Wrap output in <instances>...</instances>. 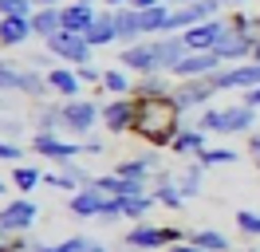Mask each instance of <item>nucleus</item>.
<instances>
[{
	"label": "nucleus",
	"instance_id": "f8f14e48",
	"mask_svg": "<svg viewBox=\"0 0 260 252\" xmlns=\"http://www.w3.org/2000/svg\"><path fill=\"white\" fill-rule=\"evenodd\" d=\"M229 20L225 16H217V20H205V24H193V28H185L181 36H185V47L189 51H213V44L225 36Z\"/></svg>",
	"mask_w": 260,
	"mask_h": 252
},
{
	"label": "nucleus",
	"instance_id": "13d9d810",
	"mask_svg": "<svg viewBox=\"0 0 260 252\" xmlns=\"http://www.w3.org/2000/svg\"><path fill=\"white\" fill-rule=\"evenodd\" d=\"M256 32H260V12H256Z\"/></svg>",
	"mask_w": 260,
	"mask_h": 252
},
{
	"label": "nucleus",
	"instance_id": "72a5a7b5",
	"mask_svg": "<svg viewBox=\"0 0 260 252\" xmlns=\"http://www.w3.org/2000/svg\"><path fill=\"white\" fill-rule=\"evenodd\" d=\"M12 181H16L20 193H32V189L44 181V173L36 170V166H16V170H12Z\"/></svg>",
	"mask_w": 260,
	"mask_h": 252
},
{
	"label": "nucleus",
	"instance_id": "3c124183",
	"mask_svg": "<svg viewBox=\"0 0 260 252\" xmlns=\"http://www.w3.org/2000/svg\"><path fill=\"white\" fill-rule=\"evenodd\" d=\"M107 8H122V4H130V0H103Z\"/></svg>",
	"mask_w": 260,
	"mask_h": 252
},
{
	"label": "nucleus",
	"instance_id": "5701e85b",
	"mask_svg": "<svg viewBox=\"0 0 260 252\" xmlns=\"http://www.w3.org/2000/svg\"><path fill=\"white\" fill-rule=\"evenodd\" d=\"M95 185L103 189V193L118 197V201H126V197H138V193H146V189H142V181H130V177H122V173H103V177H95Z\"/></svg>",
	"mask_w": 260,
	"mask_h": 252
},
{
	"label": "nucleus",
	"instance_id": "09e8293b",
	"mask_svg": "<svg viewBox=\"0 0 260 252\" xmlns=\"http://www.w3.org/2000/svg\"><path fill=\"white\" fill-rule=\"evenodd\" d=\"M83 150H87V154H99V150H103V142H99V138H87V142H83Z\"/></svg>",
	"mask_w": 260,
	"mask_h": 252
},
{
	"label": "nucleus",
	"instance_id": "c85d7f7f",
	"mask_svg": "<svg viewBox=\"0 0 260 252\" xmlns=\"http://www.w3.org/2000/svg\"><path fill=\"white\" fill-rule=\"evenodd\" d=\"M201 177H205V162L197 158V162H189V166H185V173L178 177L181 197H197V193H201Z\"/></svg>",
	"mask_w": 260,
	"mask_h": 252
},
{
	"label": "nucleus",
	"instance_id": "ea45409f",
	"mask_svg": "<svg viewBox=\"0 0 260 252\" xmlns=\"http://www.w3.org/2000/svg\"><path fill=\"white\" fill-rule=\"evenodd\" d=\"M205 166H229V162H237V150H225V146H217V150H205L201 154Z\"/></svg>",
	"mask_w": 260,
	"mask_h": 252
},
{
	"label": "nucleus",
	"instance_id": "a878e982",
	"mask_svg": "<svg viewBox=\"0 0 260 252\" xmlns=\"http://www.w3.org/2000/svg\"><path fill=\"white\" fill-rule=\"evenodd\" d=\"M174 87H170V79H166V71H154V75H138L134 79V94L138 99H158V94H170Z\"/></svg>",
	"mask_w": 260,
	"mask_h": 252
},
{
	"label": "nucleus",
	"instance_id": "79ce46f5",
	"mask_svg": "<svg viewBox=\"0 0 260 252\" xmlns=\"http://www.w3.org/2000/svg\"><path fill=\"white\" fill-rule=\"evenodd\" d=\"M79 71L83 83H103V67H95V63H83V67H75Z\"/></svg>",
	"mask_w": 260,
	"mask_h": 252
},
{
	"label": "nucleus",
	"instance_id": "5fc2aeb1",
	"mask_svg": "<svg viewBox=\"0 0 260 252\" xmlns=\"http://www.w3.org/2000/svg\"><path fill=\"white\" fill-rule=\"evenodd\" d=\"M221 4H225V8H237V4H244V0H221Z\"/></svg>",
	"mask_w": 260,
	"mask_h": 252
},
{
	"label": "nucleus",
	"instance_id": "dca6fc26",
	"mask_svg": "<svg viewBox=\"0 0 260 252\" xmlns=\"http://www.w3.org/2000/svg\"><path fill=\"white\" fill-rule=\"evenodd\" d=\"M217 67H221V59H217L213 51H189L174 75H178V79H209Z\"/></svg>",
	"mask_w": 260,
	"mask_h": 252
},
{
	"label": "nucleus",
	"instance_id": "8fccbe9b",
	"mask_svg": "<svg viewBox=\"0 0 260 252\" xmlns=\"http://www.w3.org/2000/svg\"><path fill=\"white\" fill-rule=\"evenodd\" d=\"M63 0H36V8H59Z\"/></svg>",
	"mask_w": 260,
	"mask_h": 252
},
{
	"label": "nucleus",
	"instance_id": "49530a36",
	"mask_svg": "<svg viewBox=\"0 0 260 252\" xmlns=\"http://www.w3.org/2000/svg\"><path fill=\"white\" fill-rule=\"evenodd\" d=\"M241 103H248V107H256L260 110V87H252V91H244V99Z\"/></svg>",
	"mask_w": 260,
	"mask_h": 252
},
{
	"label": "nucleus",
	"instance_id": "2f4dec72",
	"mask_svg": "<svg viewBox=\"0 0 260 252\" xmlns=\"http://www.w3.org/2000/svg\"><path fill=\"white\" fill-rule=\"evenodd\" d=\"M99 87L111 91V94H134V79H130L126 71L111 67V71H103V83H99Z\"/></svg>",
	"mask_w": 260,
	"mask_h": 252
},
{
	"label": "nucleus",
	"instance_id": "6ab92c4d",
	"mask_svg": "<svg viewBox=\"0 0 260 252\" xmlns=\"http://www.w3.org/2000/svg\"><path fill=\"white\" fill-rule=\"evenodd\" d=\"M138 16H142V36H166V32H174V4L138 8Z\"/></svg>",
	"mask_w": 260,
	"mask_h": 252
},
{
	"label": "nucleus",
	"instance_id": "9d476101",
	"mask_svg": "<svg viewBox=\"0 0 260 252\" xmlns=\"http://www.w3.org/2000/svg\"><path fill=\"white\" fill-rule=\"evenodd\" d=\"M32 150H36V154H44L48 162H71V158L83 154L79 142H59V138H55V130H36V134H32Z\"/></svg>",
	"mask_w": 260,
	"mask_h": 252
},
{
	"label": "nucleus",
	"instance_id": "f704fd0d",
	"mask_svg": "<svg viewBox=\"0 0 260 252\" xmlns=\"http://www.w3.org/2000/svg\"><path fill=\"white\" fill-rule=\"evenodd\" d=\"M20 79H24V67H16L12 59H4V63H0V91H4V94L20 91Z\"/></svg>",
	"mask_w": 260,
	"mask_h": 252
},
{
	"label": "nucleus",
	"instance_id": "a18cd8bd",
	"mask_svg": "<svg viewBox=\"0 0 260 252\" xmlns=\"http://www.w3.org/2000/svg\"><path fill=\"white\" fill-rule=\"evenodd\" d=\"M166 252H205V248H197L193 240H185V244H181V240H178V244H170V248H166Z\"/></svg>",
	"mask_w": 260,
	"mask_h": 252
},
{
	"label": "nucleus",
	"instance_id": "423d86ee",
	"mask_svg": "<svg viewBox=\"0 0 260 252\" xmlns=\"http://www.w3.org/2000/svg\"><path fill=\"white\" fill-rule=\"evenodd\" d=\"M213 94H217V87H213V75L209 79H181L178 87L170 91V99H174V107L185 114V110H197V107H205Z\"/></svg>",
	"mask_w": 260,
	"mask_h": 252
},
{
	"label": "nucleus",
	"instance_id": "0eeeda50",
	"mask_svg": "<svg viewBox=\"0 0 260 252\" xmlns=\"http://www.w3.org/2000/svg\"><path fill=\"white\" fill-rule=\"evenodd\" d=\"M36 217H40L36 201H28V197H16V201L4 205V213H0V233H8V236L28 233V229L36 225Z\"/></svg>",
	"mask_w": 260,
	"mask_h": 252
},
{
	"label": "nucleus",
	"instance_id": "37998d69",
	"mask_svg": "<svg viewBox=\"0 0 260 252\" xmlns=\"http://www.w3.org/2000/svg\"><path fill=\"white\" fill-rule=\"evenodd\" d=\"M20 154H24V150H20L16 142L4 138V146H0V162H20Z\"/></svg>",
	"mask_w": 260,
	"mask_h": 252
},
{
	"label": "nucleus",
	"instance_id": "9b49d317",
	"mask_svg": "<svg viewBox=\"0 0 260 252\" xmlns=\"http://www.w3.org/2000/svg\"><path fill=\"white\" fill-rule=\"evenodd\" d=\"M252 47H256L252 36H241V32L225 28V36L213 44V55L221 63H241V59H252Z\"/></svg>",
	"mask_w": 260,
	"mask_h": 252
},
{
	"label": "nucleus",
	"instance_id": "2eb2a0df",
	"mask_svg": "<svg viewBox=\"0 0 260 252\" xmlns=\"http://www.w3.org/2000/svg\"><path fill=\"white\" fill-rule=\"evenodd\" d=\"M48 87H51V94H59V99H79L83 79H79V71L67 63V67H51L48 71Z\"/></svg>",
	"mask_w": 260,
	"mask_h": 252
},
{
	"label": "nucleus",
	"instance_id": "4be33fe9",
	"mask_svg": "<svg viewBox=\"0 0 260 252\" xmlns=\"http://www.w3.org/2000/svg\"><path fill=\"white\" fill-rule=\"evenodd\" d=\"M87 40H91V47H111V44H118V28H114V8H99V16H95V24L87 28Z\"/></svg>",
	"mask_w": 260,
	"mask_h": 252
},
{
	"label": "nucleus",
	"instance_id": "4c0bfd02",
	"mask_svg": "<svg viewBox=\"0 0 260 252\" xmlns=\"http://www.w3.org/2000/svg\"><path fill=\"white\" fill-rule=\"evenodd\" d=\"M237 229H241L244 236H260V213L241 209V213H237Z\"/></svg>",
	"mask_w": 260,
	"mask_h": 252
},
{
	"label": "nucleus",
	"instance_id": "6e6d98bb",
	"mask_svg": "<svg viewBox=\"0 0 260 252\" xmlns=\"http://www.w3.org/2000/svg\"><path fill=\"white\" fill-rule=\"evenodd\" d=\"M166 4H174V8H181V4H189V0H166Z\"/></svg>",
	"mask_w": 260,
	"mask_h": 252
},
{
	"label": "nucleus",
	"instance_id": "cd10ccee",
	"mask_svg": "<svg viewBox=\"0 0 260 252\" xmlns=\"http://www.w3.org/2000/svg\"><path fill=\"white\" fill-rule=\"evenodd\" d=\"M114 173H122V177H130V181H146L150 173H154V154L126 158V162H118V170H114Z\"/></svg>",
	"mask_w": 260,
	"mask_h": 252
},
{
	"label": "nucleus",
	"instance_id": "a19ab883",
	"mask_svg": "<svg viewBox=\"0 0 260 252\" xmlns=\"http://www.w3.org/2000/svg\"><path fill=\"white\" fill-rule=\"evenodd\" d=\"M126 217V209H122V201L118 197H107V205H103V213H99V220H122Z\"/></svg>",
	"mask_w": 260,
	"mask_h": 252
},
{
	"label": "nucleus",
	"instance_id": "4468645a",
	"mask_svg": "<svg viewBox=\"0 0 260 252\" xmlns=\"http://www.w3.org/2000/svg\"><path fill=\"white\" fill-rule=\"evenodd\" d=\"M107 197H111V193H103L99 185H83L67 197V209H71L75 217H99L103 205H107Z\"/></svg>",
	"mask_w": 260,
	"mask_h": 252
},
{
	"label": "nucleus",
	"instance_id": "e433bc0d",
	"mask_svg": "<svg viewBox=\"0 0 260 252\" xmlns=\"http://www.w3.org/2000/svg\"><path fill=\"white\" fill-rule=\"evenodd\" d=\"M225 20H229V28H233V32H241V36H252V40H260V32H256V16H244V12H237V8H233Z\"/></svg>",
	"mask_w": 260,
	"mask_h": 252
},
{
	"label": "nucleus",
	"instance_id": "bf43d9fd",
	"mask_svg": "<svg viewBox=\"0 0 260 252\" xmlns=\"http://www.w3.org/2000/svg\"><path fill=\"white\" fill-rule=\"evenodd\" d=\"M256 166H260V162H256Z\"/></svg>",
	"mask_w": 260,
	"mask_h": 252
},
{
	"label": "nucleus",
	"instance_id": "a211bd4d",
	"mask_svg": "<svg viewBox=\"0 0 260 252\" xmlns=\"http://www.w3.org/2000/svg\"><path fill=\"white\" fill-rule=\"evenodd\" d=\"M59 16H63V32H79V36H87V28L95 24L99 8H95V4H79V0H71V4L59 8Z\"/></svg>",
	"mask_w": 260,
	"mask_h": 252
},
{
	"label": "nucleus",
	"instance_id": "c9c22d12",
	"mask_svg": "<svg viewBox=\"0 0 260 252\" xmlns=\"http://www.w3.org/2000/svg\"><path fill=\"white\" fill-rule=\"evenodd\" d=\"M87 248H91L87 236H67L59 244H32V252H87Z\"/></svg>",
	"mask_w": 260,
	"mask_h": 252
},
{
	"label": "nucleus",
	"instance_id": "864d4df0",
	"mask_svg": "<svg viewBox=\"0 0 260 252\" xmlns=\"http://www.w3.org/2000/svg\"><path fill=\"white\" fill-rule=\"evenodd\" d=\"M252 63H260V40H256V47H252Z\"/></svg>",
	"mask_w": 260,
	"mask_h": 252
},
{
	"label": "nucleus",
	"instance_id": "393cba45",
	"mask_svg": "<svg viewBox=\"0 0 260 252\" xmlns=\"http://www.w3.org/2000/svg\"><path fill=\"white\" fill-rule=\"evenodd\" d=\"M170 150H174V154H197V158H201L205 150H209V146H205V130H201V126H189V130L181 126V134L174 138Z\"/></svg>",
	"mask_w": 260,
	"mask_h": 252
},
{
	"label": "nucleus",
	"instance_id": "bb28decb",
	"mask_svg": "<svg viewBox=\"0 0 260 252\" xmlns=\"http://www.w3.org/2000/svg\"><path fill=\"white\" fill-rule=\"evenodd\" d=\"M154 201L166 205V209H181V189H178V177H170V173H158V185H154Z\"/></svg>",
	"mask_w": 260,
	"mask_h": 252
},
{
	"label": "nucleus",
	"instance_id": "603ef678",
	"mask_svg": "<svg viewBox=\"0 0 260 252\" xmlns=\"http://www.w3.org/2000/svg\"><path fill=\"white\" fill-rule=\"evenodd\" d=\"M87 252H107V244H95V240H91V248Z\"/></svg>",
	"mask_w": 260,
	"mask_h": 252
},
{
	"label": "nucleus",
	"instance_id": "7ed1b4c3",
	"mask_svg": "<svg viewBox=\"0 0 260 252\" xmlns=\"http://www.w3.org/2000/svg\"><path fill=\"white\" fill-rule=\"evenodd\" d=\"M59 114H63V130H75V134H91L95 122H103V107L91 103V99H63L59 103Z\"/></svg>",
	"mask_w": 260,
	"mask_h": 252
},
{
	"label": "nucleus",
	"instance_id": "b1692460",
	"mask_svg": "<svg viewBox=\"0 0 260 252\" xmlns=\"http://www.w3.org/2000/svg\"><path fill=\"white\" fill-rule=\"evenodd\" d=\"M59 8H63V4H59ZM59 8H36V12H32V32L44 40V44H48L51 36L63 32V16H59Z\"/></svg>",
	"mask_w": 260,
	"mask_h": 252
},
{
	"label": "nucleus",
	"instance_id": "f03ea898",
	"mask_svg": "<svg viewBox=\"0 0 260 252\" xmlns=\"http://www.w3.org/2000/svg\"><path fill=\"white\" fill-rule=\"evenodd\" d=\"M126 248H142V252H158V248H170V244H178L181 233L174 225H146V220H138L134 229H126Z\"/></svg>",
	"mask_w": 260,
	"mask_h": 252
},
{
	"label": "nucleus",
	"instance_id": "58836bf2",
	"mask_svg": "<svg viewBox=\"0 0 260 252\" xmlns=\"http://www.w3.org/2000/svg\"><path fill=\"white\" fill-rule=\"evenodd\" d=\"M36 0H0V16H32Z\"/></svg>",
	"mask_w": 260,
	"mask_h": 252
},
{
	"label": "nucleus",
	"instance_id": "ddd939ff",
	"mask_svg": "<svg viewBox=\"0 0 260 252\" xmlns=\"http://www.w3.org/2000/svg\"><path fill=\"white\" fill-rule=\"evenodd\" d=\"M118 59H122V67L138 71V75H154V71H158V51H154V40H138V44H126Z\"/></svg>",
	"mask_w": 260,
	"mask_h": 252
},
{
	"label": "nucleus",
	"instance_id": "473e14b6",
	"mask_svg": "<svg viewBox=\"0 0 260 252\" xmlns=\"http://www.w3.org/2000/svg\"><path fill=\"white\" fill-rule=\"evenodd\" d=\"M154 193H138V197H126L122 201V209H126V220H146V213L154 209Z\"/></svg>",
	"mask_w": 260,
	"mask_h": 252
},
{
	"label": "nucleus",
	"instance_id": "aec40b11",
	"mask_svg": "<svg viewBox=\"0 0 260 252\" xmlns=\"http://www.w3.org/2000/svg\"><path fill=\"white\" fill-rule=\"evenodd\" d=\"M225 114V134H252L256 130V107H248V103H233V107H221Z\"/></svg>",
	"mask_w": 260,
	"mask_h": 252
},
{
	"label": "nucleus",
	"instance_id": "6e6552de",
	"mask_svg": "<svg viewBox=\"0 0 260 252\" xmlns=\"http://www.w3.org/2000/svg\"><path fill=\"white\" fill-rule=\"evenodd\" d=\"M154 51H158V71H166V75H174V71L181 67V59L189 55V47H185V36H181V32L154 36Z\"/></svg>",
	"mask_w": 260,
	"mask_h": 252
},
{
	"label": "nucleus",
	"instance_id": "412c9836",
	"mask_svg": "<svg viewBox=\"0 0 260 252\" xmlns=\"http://www.w3.org/2000/svg\"><path fill=\"white\" fill-rule=\"evenodd\" d=\"M32 16H4L0 20V44L4 47H20L24 40H32Z\"/></svg>",
	"mask_w": 260,
	"mask_h": 252
},
{
	"label": "nucleus",
	"instance_id": "7c9ffc66",
	"mask_svg": "<svg viewBox=\"0 0 260 252\" xmlns=\"http://www.w3.org/2000/svg\"><path fill=\"white\" fill-rule=\"evenodd\" d=\"M189 240H193L197 248H205V252H229L225 233H217V229H193V233H189Z\"/></svg>",
	"mask_w": 260,
	"mask_h": 252
},
{
	"label": "nucleus",
	"instance_id": "f3484780",
	"mask_svg": "<svg viewBox=\"0 0 260 252\" xmlns=\"http://www.w3.org/2000/svg\"><path fill=\"white\" fill-rule=\"evenodd\" d=\"M114 28H118V44L122 47L146 40V36H142V16H138V8H130V4L114 8Z\"/></svg>",
	"mask_w": 260,
	"mask_h": 252
},
{
	"label": "nucleus",
	"instance_id": "1a4fd4ad",
	"mask_svg": "<svg viewBox=\"0 0 260 252\" xmlns=\"http://www.w3.org/2000/svg\"><path fill=\"white\" fill-rule=\"evenodd\" d=\"M221 12H225V4H221V0H189V4L174 8V32H185V28H193V24L217 20Z\"/></svg>",
	"mask_w": 260,
	"mask_h": 252
},
{
	"label": "nucleus",
	"instance_id": "39448f33",
	"mask_svg": "<svg viewBox=\"0 0 260 252\" xmlns=\"http://www.w3.org/2000/svg\"><path fill=\"white\" fill-rule=\"evenodd\" d=\"M134 122H138V99L114 94V99L103 103V126H107V134H134Z\"/></svg>",
	"mask_w": 260,
	"mask_h": 252
},
{
	"label": "nucleus",
	"instance_id": "20e7f679",
	"mask_svg": "<svg viewBox=\"0 0 260 252\" xmlns=\"http://www.w3.org/2000/svg\"><path fill=\"white\" fill-rule=\"evenodd\" d=\"M48 55H55V59L71 63V67H83V63H91V40L87 36H79V32H59V36H51L48 44Z\"/></svg>",
	"mask_w": 260,
	"mask_h": 252
},
{
	"label": "nucleus",
	"instance_id": "f257e3e1",
	"mask_svg": "<svg viewBox=\"0 0 260 252\" xmlns=\"http://www.w3.org/2000/svg\"><path fill=\"white\" fill-rule=\"evenodd\" d=\"M181 110L174 107L170 94H158V99H138V122H134V134L146 138L154 150L158 146H174V138L181 134L178 126Z\"/></svg>",
	"mask_w": 260,
	"mask_h": 252
},
{
	"label": "nucleus",
	"instance_id": "de8ad7c7",
	"mask_svg": "<svg viewBox=\"0 0 260 252\" xmlns=\"http://www.w3.org/2000/svg\"><path fill=\"white\" fill-rule=\"evenodd\" d=\"M158 4H166V0H130V8H158Z\"/></svg>",
	"mask_w": 260,
	"mask_h": 252
},
{
	"label": "nucleus",
	"instance_id": "c756f323",
	"mask_svg": "<svg viewBox=\"0 0 260 252\" xmlns=\"http://www.w3.org/2000/svg\"><path fill=\"white\" fill-rule=\"evenodd\" d=\"M48 87V71H40V67H24V79H20V94H28V99H40Z\"/></svg>",
	"mask_w": 260,
	"mask_h": 252
},
{
	"label": "nucleus",
	"instance_id": "4d7b16f0",
	"mask_svg": "<svg viewBox=\"0 0 260 252\" xmlns=\"http://www.w3.org/2000/svg\"><path fill=\"white\" fill-rule=\"evenodd\" d=\"M241 252H260V248H241Z\"/></svg>",
	"mask_w": 260,
	"mask_h": 252
},
{
	"label": "nucleus",
	"instance_id": "c03bdc74",
	"mask_svg": "<svg viewBox=\"0 0 260 252\" xmlns=\"http://www.w3.org/2000/svg\"><path fill=\"white\" fill-rule=\"evenodd\" d=\"M248 154L260 162V130H252V134H248Z\"/></svg>",
	"mask_w": 260,
	"mask_h": 252
}]
</instances>
